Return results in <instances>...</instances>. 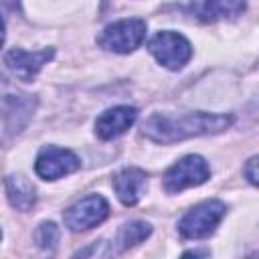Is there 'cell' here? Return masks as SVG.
<instances>
[{
  "label": "cell",
  "instance_id": "1",
  "mask_svg": "<svg viewBox=\"0 0 259 259\" xmlns=\"http://www.w3.org/2000/svg\"><path fill=\"white\" fill-rule=\"evenodd\" d=\"M233 123V115L229 113H206L192 111L180 115L154 113L142 123V134L156 144H174L188 138L221 134Z\"/></svg>",
  "mask_w": 259,
  "mask_h": 259
},
{
  "label": "cell",
  "instance_id": "2",
  "mask_svg": "<svg viewBox=\"0 0 259 259\" xmlns=\"http://www.w3.org/2000/svg\"><path fill=\"white\" fill-rule=\"evenodd\" d=\"M36 109V97L0 77V142L20 134Z\"/></svg>",
  "mask_w": 259,
  "mask_h": 259
},
{
  "label": "cell",
  "instance_id": "3",
  "mask_svg": "<svg viewBox=\"0 0 259 259\" xmlns=\"http://www.w3.org/2000/svg\"><path fill=\"white\" fill-rule=\"evenodd\" d=\"M227 212L225 202L221 200H202L192 206L178 223V231L184 239H206Z\"/></svg>",
  "mask_w": 259,
  "mask_h": 259
},
{
  "label": "cell",
  "instance_id": "4",
  "mask_svg": "<svg viewBox=\"0 0 259 259\" xmlns=\"http://www.w3.org/2000/svg\"><path fill=\"white\" fill-rule=\"evenodd\" d=\"M146 38V22L142 18H123L103 28L97 45L105 51L127 55L136 51Z\"/></svg>",
  "mask_w": 259,
  "mask_h": 259
},
{
  "label": "cell",
  "instance_id": "5",
  "mask_svg": "<svg viewBox=\"0 0 259 259\" xmlns=\"http://www.w3.org/2000/svg\"><path fill=\"white\" fill-rule=\"evenodd\" d=\"M208 178H210V168H208L206 160L198 154H188L166 170L162 184H164L166 192L174 194V192H182L190 186H200Z\"/></svg>",
  "mask_w": 259,
  "mask_h": 259
},
{
  "label": "cell",
  "instance_id": "6",
  "mask_svg": "<svg viewBox=\"0 0 259 259\" xmlns=\"http://www.w3.org/2000/svg\"><path fill=\"white\" fill-rule=\"evenodd\" d=\"M148 51L156 57V61L162 67H166L170 71L182 69L192 57V47L186 40V36H182L180 32H174V30L156 32L148 42Z\"/></svg>",
  "mask_w": 259,
  "mask_h": 259
},
{
  "label": "cell",
  "instance_id": "7",
  "mask_svg": "<svg viewBox=\"0 0 259 259\" xmlns=\"http://www.w3.org/2000/svg\"><path fill=\"white\" fill-rule=\"evenodd\" d=\"M107 214H109L107 200L101 194H89L77 200L75 204H71L63 212V221L73 233H81L101 225L107 219Z\"/></svg>",
  "mask_w": 259,
  "mask_h": 259
},
{
  "label": "cell",
  "instance_id": "8",
  "mask_svg": "<svg viewBox=\"0 0 259 259\" xmlns=\"http://www.w3.org/2000/svg\"><path fill=\"white\" fill-rule=\"evenodd\" d=\"M79 166H81V162H79L77 154H73L71 150L47 146L36 156L34 172L42 180H57L61 176H67V174L79 170Z\"/></svg>",
  "mask_w": 259,
  "mask_h": 259
},
{
  "label": "cell",
  "instance_id": "9",
  "mask_svg": "<svg viewBox=\"0 0 259 259\" xmlns=\"http://www.w3.org/2000/svg\"><path fill=\"white\" fill-rule=\"evenodd\" d=\"M55 51L53 49H42V51H34V53H28V51H22V49H10L4 57L8 69L20 79V81H26L30 83L38 71L53 59Z\"/></svg>",
  "mask_w": 259,
  "mask_h": 259
},
{
  "label": "cell",
  "instance_id": "10",
  "mask_svg": "<svg viewBox=\"0 0 259 259\" xmlns=\"http://www.w3.org/2000/svg\"><path fill=\"white\" fill-rule=\"evenodd\" d=\"M136 119H138L136 107H130V105L111 107L95 119V134L101 140H113V138L121 136L125 130H130Z\"/></svg>",
  "mask_w": 259,
  "mask_h": 259
},
{
  "label": "cell",
  "instance_id": "11",
  "mask_svg": "<svg viewBox=\"0 0 259 259\" xmlns=\"http://www.w3.org/2000/svg\"><path fill=\"white\" fill-rule=\"evenodd\" d=\"M146 184H148V176L142 168L130 166V168L119 170L113 176V190H115L117 198L121 200V204H125V206H134L142 198Z\"/></svg>",
  "mask_w": 259,
  "mask_h": 259
},
{
  "label": "cell",
  "instance_id": "12",
  "mask_svg": "<svg viewBox=\"0 0 259 259\" xmlns=\"http://www.w3.org/2000/svg\"><path fill=\"white\" fill-rule=\"evenodd\" d=\"M245 8V0H192V12L202 22L235 18L243 14Z\"/></svg>",
  "mask_w": 259,
  "mask_h": 259
},
{
  "label": "cell",
  "instance_id": "13",
  "mask_svg": "<svg viewBox=\"0 0 259 259\" xmlns=\"http://www.w3.org/2000/svg\"><path fill=\"white\" fill-rule=\"evenodd\" d=\"M6 194L16 210H30L36 202V188L22 174H12L6 178Z\"/></svg>",
  "mask_w": 259,
  "mask_h": 259
},
{
  "label": "cell",
  "instance_id": "14",
  "mask_svg": "<svg viewBox=\"0 0 259 259\" xmlns=\"http://www.w3.org/2000/svg\"><path fill=\"white\" fill-rule=\"evenodd\" d=\"M150 235H152L150 223H146V221H132V223H125V225L119 229V233H117L115 247H117L119 253H123V251H127L130 247H134V245L146 241Z\"/></svg>",
  "mask_w": 259,
  "mask_h": 259
},
{
  "label": "cell",
  "instance_id": "15",
  "mask_svg": "<svg viewBox=\"0 0 259 259\" xmlns=\"http://www.w3.org/2000/svg\"><path fill=\"white\" fill-rule=\"evenodd\" d=\"M34 241L40 249H53L59 241V227L51 221H45L34 231Z\"/></svg>",
  "mask_w": 259,
  "mask_h": 259
},
{
  "label": "cell",
  "instance_id": "16",
  "mask_svg": "<svg viewBox=\"0 0 259 259\" xmlns=\"http://www.w3.org/2000/svg\"><path fill=\"white\" fill-rule=\"evenodd\" d=\"M243 174L247 176V180H249L253 186L257 184V156H253V158L247 160V164H245V168H243Z\"/></svg>",
  "mask_w": 259,
  "mask_h": 259
},
{
  "label": "cell",
  "instance_id": "17",
  "mask_svg": "<svg viewBox=\"0 0 259 259\" xmlns=\"http://www.w3.org/2000/svg\"><path fill=\"white\" fill-rule=\"evenodd\" d=\"M4 32H6V26H4V20L0 16V47L4 45Z\"/></svg>",
  "mask_w": 259,
  "mask_h": 259
},
{
  "label": "cell",
  "instance_id": "18",
  "mask_svg": "<svg viewBox=\"0 0 259 259\" xmlns=\"http://www.w3.org/2000/svg\"><path fill=\"white\" fill-rule=\"evenodd\" d=\"M184 255H208L206 251H186Z\"/></svg>",
  "mask_w": 259,
  "mask_h": 259
},
{
  "label": "cell",
  "instance_id": "19",
  "mask_svg": "<svg viewBox=\"0 0 259 259\" xmlns=\"http://www.w3.org/2000/svg\"><path fill=\"white\" fill-rule=\"evenodd\" d=\"M0 239H2V231H0Z\"/></svg>",
  "mask_w": 259,
  "mask_h": 259
}]
</instances>
